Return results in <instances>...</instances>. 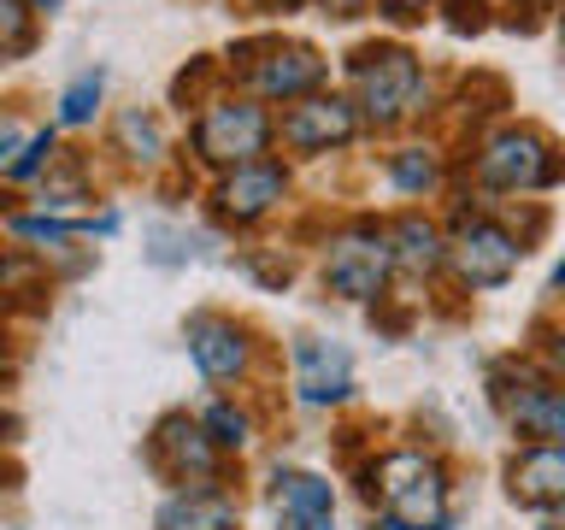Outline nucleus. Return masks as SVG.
Returning a JSON list of instances; mask_svg holds the SVG:
<instances>
[{
    "label": "nucleus",
    "instance_id": "nucleus-1",
    "mask_svg": "<svg viewBox=\"0 0 565 530\" xmlns=\"http://www.w3.org/2000/svg\"><path fill=\"white\" fill-rule=\"evenodd\" d=\"M342 88L360 106L365 130L401 136L436 113V83L406 42H360L342 60Z\"/></svg>",
    "mask_w": 565,
    "mask_h": 530
},
{
    "label": "nucleus",
    "instance_id": "nucleus-2",
    "mask_svg": "<svg viewBox=\"0 0 565 530\" xmlns=\"http://www.w3.org/2000/svg\"><path fill=\"white\" fill-rule=\"evenodd\" d=\"M466 177L477 194H547L565 183V153L559 141L530 118H494L489 130L471 136Z\"/></svg>",
    "mask_w": 565,
    "mask_h": 530
},
{
    "label": "nucleus",
    "instance_id": "nucleus-3",
    "mask_svg": "<svg viewBox=\"0 0 565 530\" xmlns=\"http://www.w3.org/2000/svg\"><path fill=\"white\" fill-rule=\"evenodd\" d=\"M224 77H236L242 95L265 106H289L330 88V60L300 35H254V42H236L224 53Z\"/></svg>",
    "mask_w": 565,
    "mask_h": 530
},
{
    "label": "nucleus",
    "instance_id": "nucleus-4",
    "mask_svg": "<svg viewBox=\"0 0 565 530\" xmlns=\"http://www.w3.org/2000/svg\"><path fill=\"white\" fill-rule=\"evenodd\" d=\"M189 148L212 171H236V166H254V159H271V148H277V113L265 100L242 95V88H218L206 106H194Z\"/></svg>",
    "mask_w": 565,
    "mask_h": 530
},
{
    "label": "nucleus",
    "instance_id": "nucleus-5",
    "mask_svg": "<svg viewBox=\"0 0 565 530\" xmlns=\"http://www.w3.org/2000/svg\"><path fill=\"white\" fill-rule=\"evenodd\" d=\"M365 495L377 501V519H395L406 530H448V471L436 454L424 448H388L383 459H371Z\"/></svg>",
    "mask_w": 565,
    "mask_h": 530
},
{
    "label": "nucleus",
    "instance_id": "nucleus-6",
    "mask_svg": "<svg viewBox=\"0 0 565 530\" xmlns=\"http://www.w3.org/2000/svg\"><path fill=\"white\" fill-rule=\"evenodd\" d=\"M524 265V236L512 230L501 212H466L459 206L454 212V224H448V272L459 289H471V295H489V289H507L512 272Z\"/></svg>",
    "mask_w": 565,
    "mask_h": 530
},
{
    "label": "nucleus",
    "instance_id": "nucleus-7",
    "mask_svg": "<svg viewBox=\"0 0 565 530\" xmlns=\"http://www.w3.org/2000/svg\"><path fill=\"white\" fill-rule=\"evenodd\" d=\"M318 277H324V289L335 300H353V307L383 300V289L395 283V242H388V224L383 219H348L324 242Z\"/></svg>",
    "mask_w": 565,
    "mask_h": 530
},
{
    "label": "nucleus",
    "instance_id": "nucleus-8",
    "mask_svg": "<svg viewBox=\"0 0 565 530\" xmlns=\"http://www.w3.org/2000/svg\"><path fill=\"white\" fill-rule=\"evenodd\" d=\"M365 136V118L353 106L348 88H318L307 100H289L277 113V148L295 159H324V153H348Z\"/></svg>",
    "mask_w": 565,
    "mask_h": 530
},
{
    "label": "nucleus",
    "instance_id": "nucleus-9",
    "mask_svg": "<svg viewBox=\"0 0 565 530\" xmlns=\"http://www.w3.org/2000/svg\"><path fill=\"white\" fill-rule=\"evenodd\" d=\"M148 466L177 489H218L224 454L212 448V436L201 431V418L189 413H166L148 436Z\"/></svg>",
    "mask_w": 565,
    "mask_h": 530
},
{
    "label": "nucleus",
    "instance_id": "nucleus-10",
    "mask_svg": "<svg viewBox=\"0 0 565 530\" xmlns=\"http://www.w3.org/2000/svg\"><path fill=\"white\" fill-rule=\"evenodd\" d=\"M289 183H295V171H289V159L271 153V159H254V166H236V171H218V183H212V212H218L224 224H259V219H271V212L289 201Z\"/></svg>",
    "mask_w": 565,
    "mask_h": 530
},
{
    "label": "nucleus",
    "instance_id": "nucleus-11",
    "mask_svg": "<svg viewBox=\"0 0 565 530\" xmlns=\"http://www.w3.org/2000/svg\"><path fill=\"white\" fill-rule=\"evenodd\" d=\"M289 378L300 406H342L353 401V353L335 336H295L289 342Z\"/></svg>",
    "mask_w": 565,
    "mask_h": 530
},
{
    "label": "nucleus",
    "instance_id": "nucleus-12",
    "mask_svg": "<svg viewBox=\"0 0 565 530\" xmlns=\"http://www.w3.org/2000/svg\"><path fill=\"white\" fill-rule=\"evenodd\" d=\"M183 342H189V360L206 383H236L254 365V336L224 312H194L183 325Z\"/></svg>",
    "mask_w": 565,
    "mask_h": 530
},
{
    "label": "nucleus",
    "instance_id": "nucleus-13",
    "mask_svg": "<svg viewBox=\"0 0 565 530\" xmlns=\"http://www.w3.org/2000/svg\"><path fill=\"white\" fill-rule=\"evenodd\" d=\"M494 401H501L512 436L565 448V383L559 378L536 371V378H519V389H494Z\"/></svg>",
    "mask_w": 565,
    "mask_h": 530
},
{
    "label": "nucleus",
    "instance_id": "nucleus-14",
    "mask_svg": "<svg viewBox=\"0 0 565 530\" xmlns=\"http://www.w3.org/2000/svg\"><path fill=\"white\" fill-rule=\"evenodd\" d=\"M507 495L530 512L565 507V448H554V442H524L507 459Z\"/></svg>",
    "mask_w": 565,
    "mask_h": 530
},
{
    "label": "nucleus",
    "instance_id": "nucleus-15",
    "mask_svg": "<svg viewBox=\"0 0 565 530\" xmlns=\"http://www.w3.org/2000/svg\"><path fill=\"white\" fill-rule=\"evenodd\" d=\"M271 501H277V530H335V484L318 471H277L271 484Z\"/></svg>",
    "mask_w": 565,
    "mask_h": 530
},
{
    "label": "nucleus",
    "instance_id": "nucleus-16",
    "mask_svg": "<svg viewBox=\"0 0 565 530\" xmlns=\"http://www.w3.org/2000/svg\"><path fill=\"white\" fill-rule=\"evenodd\" d=\"M383 183L395 194H406V201H430V194H441V183H448V148H441V141H424V136L395 141V148L383 153Z\"/></svg>",
    "mask_w": 565,
    "mask_h": 530
},
{
    "label": "nucleus",
    "instance_id": "nucleus-17",
    "mask_svg": "<svg viewBox=\"0 0 565 530\" xmlns=\"http://www.w3.org/2000/svg\"><path fill=\"white\" fill-rule=\"evenodd\" d=\"M153 530H242V507L230 489H171L153 512Z\"/></svg>",
    "mask_w": 565,
    "mask_h": 530
},
{
    "label": "nucleus",
    "instance_id": "nucleus-18",
    "mask_svg": "<svg viewBox=\"0 0 565 530\" xmlns=\"http://www.w3.org/2000/svg\"><path fill=\"white\" fill-rule=\"evenodd\" d=\"M388 242H395V272H406V277L448 272V230H441L430 212H401V219H388Z\"/></svg>",
    "mask_w": 565,
    "mask_h": 530
},
{
    "label": "nucleus",
    "instance_id": "nucleus-19",
    "mask_svg": "<svg viewBox=\"0 0 565 530\" xmlns=\"http://www.w3.org/2000/svg\"><path fill=\"white\" fill-rule=\"evenodd\" d=\"M113 153L136 159V166H159L171 153V136H166V118L148 113V106H124L113 118Z\"/></svg>",
    "mask_w": 565,
    "mask_h": 530
},
{
    "label": "nucleus",
    "instance_id": "nucleus-20",
    "mask_svg": "<svg viewBox=\"0 0 565 530\" xmlns=\"http://www.w3.org/2000/svg\"><path fill=\"white\" fill-rule=\"evenodd\" d=\"M201 431L212 436V448H218V454H242L247 442H254V413L236 406V401H212L201 413Z\"/></svg>",
    "mask_w": 565,
    "mask_h": 530
},
{
    "label": "nucleus",
    "instance_id": "nucleus-21",
    "mask_svg": "<svg viewBox=\"0 0 565 530\" xmlns=\"http://www.w3.org/2000/svg\"><path fill=\"white\" fill-rule=\"evenodd\" d=\"M100 95H106V71H83L77 83L60 95V130H83V124H95V113H100Z\"/></svg>",
    "mask_w": 565,
    "mask_h": 530
},
{
    "label": "nucleus",
    "instance_id": "nucleus-22",
    "mask_svg": "<svg viewBox=\"0 0 565 530\" xmlns=\"http://www.w3.org/2000/svg\"><path fill=\"white\" fill-rule=\"evenodd\" d=\"M30 47H35V12L24 0H0V65L12 53H30Z\"/></svg>",
    "mask_w": 565,
    "mask_h": 530
},
{
    "label": "nucleus",
    "instance_id": "nucleus-23",
    "mask_svg": "<svg viewBox=\"0 0 565 530\" xmlns=\"http://www.w3.org/2000/svg\"><path fill=\"white\" fill-rule=\"evenodd\" d=\"M12 236L47 242V247H65L71 236H88V219H53V212H35V219H12Z\"/></svg>",
    "mask_w": 565,
    "mask_h": 530
},
{
    "label": "nucleus",
    "instance_id": "nucleus-24",
    "mask_svg": "<svg viewBox=\"0 0 565 530\" xmlns=\"http://www.w3.org/2000/svg\"><path fill=\"white\" fill-rule=\"evenodd\" d=\"M53 159H60V136H53V130H35L24 148H18V159L7 166V177H12V183H30V177L53 171Z\"/></svg>",
    "mask_w": 565,
    "mask_h": 530
},
{
    "label": "nucleus",
    "instance_id": "nucleus-25",
    "mask_svg": "<svg viewBox=\"0 0 565 530\" xmlns=\"http://www.w3.org/2000/svg\"><path fill=\"white\" fill-rule=\"evenodd\" d=\"M441 0H371V12L383 18L388 30H418L424 18H436Z\"/></svg>",
    "mask_w": 565,
    "mask_h": 530
},
{
    "label": "nucleus",
    "instance_id": "nucleus-26",
    "mask_svg": "<svg viewBox=\"0 0 565 530\" xmlns=\"http://www.w3.org/2000/svg\"><path fill=\"white\" fill-rule=\"evenodd\" d=\"M536 360L547 378H559L565 383V330H542V348H536Z\"/></svg>",
    "mask_w": 565,
    "mask_h": 530
},
{
    "label": "nucleus",
    "instance_id": "nucleus-27",
    "mask_svg": "<svg viewBox=\"0 0 565 530\" xmlns=\"http://www.w3.org/2000/svg\"><path fill=\"white\" fill-rule=\"evenodd\" d=\"M24 141H30V136L18 130V118H12V113H0V171H7L12 159H18V148H24Z\"/></svg>",
    "mask_w": 565,
    "mask_h": 530
},
{
    "label": "nucleus",
    "instance_id": "nucleus-28",
    "mask_svg": "<svg viewBox=\"0 0 565 530\" xmlns=\"http://www.w3.org/2000/svg\"><path fill=\"white\" fill-rule=\"evenodd\" d=\"M324 18H335V24H353V18H365L371 12V0H312Z\"/></svg>",
    "mask_w": 565,
    "mask_h": 530
},
{
    "label": "nucleus",
    "instance_id": "nucleus-29",
    "mask_svg": "<svg viewBox=\"0 0 565 530\" xmlns=\"http://www.w3.org/2000/svg\"><path fill=\"white\" fill-rule=\"evenodd\" d=\"M254 12H295V7H312V0H247Z\"/></svg>",
    "mask_w": 565,
    "mask_h": 530
},
{
    "label": "nucleus",
    "instance_id": "nucleus-30",
    "mask_svg": "<svg viewBox=\"0 0 565 530\" xmlns=\"http://www.w3.org/2000/svg\"><path fill=\"white\" fill-rule=\"evenodd\" d=\"M24 7H30L35 18H42V12H60V0H24Z\"/></svg>",
    "mask_w": 565,
    "mask_h": 530
},
{
    "label": "nucleus",
    "instance_id": "nucleus-31",
    "mask_svg": "<svg viewBox=\"0 0 565 530\" xmlns=\"http://www.w3.org/2000/svg\"><path fill=\"white\" fill-rule=\"evenodd\" d=\"M547 530H565V507H554V512H547Z\"/></svg>",
    "mask_w": 565,
    "mask_h": 530
},
{
    "label": "nucleus",
    "instance_id": "nucleus-32",
    "mask_svg": "<svg viewBox=\"0 0 565 530\" xmlns=\"http://www.w3.org/2000/svg\"><path fill=\"white\" fill-rule=\"evenodd\" d=\"M554 289H559V295H565V259H559V265H554Z\"/></svg>",
    "mask_w": 565,
    "mask_h": 530
},
{
    "label": "nucleus",
    "instance_id": "nucleus-33",
    "mask_svg": "<svg viewBox=\"0 0 565 530\" xmlns=\"http://www.w3.org/2000/svg\"><path fill=\"white\" fill-rule=\"evenodd\" d=\"M371 530H406V524H395V519H371Z\"/></svg>",
    "mask_w": 565,
    "mask_h": 530
},
{
    "label": "nucleus",
    "instance_id": "nucleus-34",
    "mask_svg": "<svg viewBox=\"0 0 565 530\" xmlns=\"http://www.w3.org/2000/svg\"><path fill=\"white\" fill-rule=\"evenodd\" d=\"M554 24H559V35H565V0H559V7H554Z\"/></svg>",
    "mask_w": 565,
    "mask_h": 530
},
{
    "label": "nucleus",
    "instance_id": "nucleus-35",
    "mask_svg": "<svg viewBox=\"0 0 565 530\" xmlns=\"http://www.w3.org/2000/svg\"><path fill=\"white\" fill-rule=\"evenodd\" d=\"M7 431H12V424H7V418H0V442H7Z\"/></svg>",
    "mask_w": 565,
    "mask_h": 530
},
{
    "label": "nucleus",
    "instance_id": "nucleus-36",
    "mask_svg": "<svg viewBox=\"0 0 565 530\" xmlns=\"http://www.w3.org/2000/svg\"><path fill=\"white\" fill-rule=\"evenodd\" d=\"M542 7H559V0H542Z\"/></svg>",
    "mask_w": 565,
    "mask_h": 530
}]
</instances>
